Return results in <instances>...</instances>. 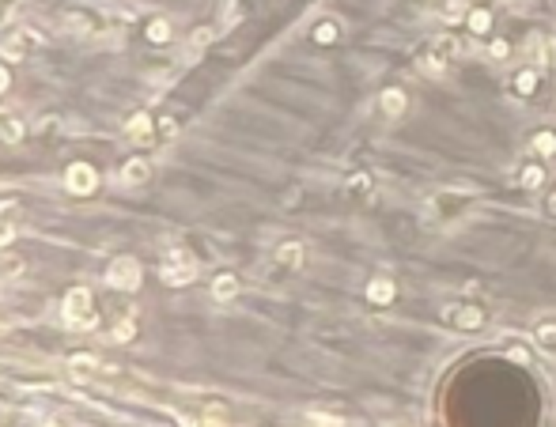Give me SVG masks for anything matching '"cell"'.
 Masks as SVG:
<instances>
[{"label": "cell", "mask_w": 556, "mask_h": 427, "mask_svg": "<svg viewBox=\"0 0 556 427\" xmlns=\"http://www.w3.org/2000/svg\"><path fill=\"white\" fill-rule=\"evenodd\" d=\"M0 140H4V144H19L23 140L19 117H15L12 110H4V106H0Z\"/></svg>", "instance_id": "ba28073f"}, {"label": "cell", "mask_w": 556, "mask_h": 427, "mask_svg": "<svg viewBox=\"0 0 556 427\" xmlns=\"http://www.w3.org/2000/svg\"><path fill=\"white\" fill-rule=\"evenodd\" d=\"M367 303L371 306H390L393 303V284H390V280H386V276L371 280V284H367Z\"/></svg>", "instance_id": "52a82bcc"}, {"label": "cell", "mask_w": 556, "mask_h": 427, "mask_svg": "<svg viewBox=\"0 0 556 427\" xmlns=\"http://www.w3.org/2000/svg\"><path fill=\"white\" fill-rule=\"evenodd\" d=\"M519 182L526 185V189H537V185L545 182V171H541V167H526V171L519 174Z\"/></svg>", "instance_id": "44dd1931"}, {"label": "cell", "mask_w": 556, "mask_h": 427, "mask_svg": "<svg viewBox=\"0 0 556 427\" xmlns=\"http://www.w3.org/2000/svg\"><path fill=\"white\" fill-rule=\"evenodd\" d=\"M277 265H284V269H299L303 265V243H284L277 249Z\"/></svg>", "instance_id": "8fae6325"}, {"label": "cell", "mask_w": 556, "mask_h": 427, "mask_svg": "<svg viewBox=\"0 0 556 427\" xmlns=\"http://www.w3.org/2000/svg\"><path fill=\"white\" fill-rule=\"evenodd\" d=\"M378 106H382L386 117H401L409 110V95L401 91V87H386V91L378 95Z\"/></svg>", "instance_id": "8992f818"}, {"label": "cell", "mask_w": 556, "mask_h": 427, "mask_svg": "<svg viewBox=\"0 0 556 427\" xmlns=\"http://www.w3.org/2000/svg\"><path fill=\"white\" fill-rule=\"evenodd\" d=\"M0 53H4V57H23V53H27V46H23L19 42V38H12V42H4V46H0Z\"/></svg>", "instance_id": "603a6c76"}, {"label": "cell", "mask_w": 556, "mask_h": 427, "mask_svg": "<svg viewBox=\"0 0 556 427\" xmlns=\"http://www.w3.org/2000/svg\"><path fill=\"white\" fill-rule=\"evenodd\" d=\"M72 367H80V370H91V367H95V356H72Z\"/></svg>", "instance_id": "f546056e"}, {"label": "cell", "mask_w": 556, "mask_h": 427, "mask_svg": "<svg viewBox=\"0 0 556 427\" xmlns=\"http://www.w3.org/2000/svg\"><path fill=\"white\" fill-rule=\"evenodd\" d=\"M12 238H15V223H0V249L12 243Z\"/></svg>", "instance_id": "83f0119b"}, {"label": "cell", "mask_w": 556, "mask_h": 427, "mask_svg": "<svg viewBox=\"0 0 556 427\" xmlns=\"http://www.w3.org/2000/svg\"><path fill=\"white\" fill-rule=\"evenodd\" d=\"M549 212L556 216V193H553V197H549Z\"/></svg>", "instance_id": "d6a6232c"}, {"label": "cell", "mask_w": 556, "mask_h": 427, "mask_svg": "<svg viewBox=\"0 0 556 427\" xmlns=\"http://www.w3.org/2000/svg\"><path fill=\"white\" fill-rule=\"evenodd\" d=\"M148 163H144V159L140 155H136V159H129V163L122 167V182L125 185H144V182H148Z\"/></svg>", "instance_id": "30bf717a"}, {"label": "cell", "mask_w": 556, "mask_h": 427, "mask_svg": "<svg viewBox=\"0 0 556 427\" xmlns=\"http://www.w3.org/2000/svg\"><path fill=\"white\" fill-rule=\"evenodd\" d=\"M133 318H125V321H118V325H114V341L118 344H125V341H133Z\"/></svg>", "instance_id": "7402d4cb"}, {"label": "cell", "mask_w": 556, "mask_h": 427, "mask_svg": "<svg viewBox=\"0 0 556 427\" xmlns=\"http://www.w3.org/2000/svg\"><path fill=\"white\" fill-rule=\"evenodd\" d=\"M12 272H23L19 257H0V276H12Z\"/></svg>", "instance_id": "d4e9b609"}, {"label": "cell", "mask_w": 556, "mask_h": 427, "mask_svg": "<svg viewBox=\"0 0 556 427\" xmlns=\"http://www.w3.org/2000/svg\"><path fill=\"white\" fill-rule=\"evenodd\" d=\"M148 38H151L156 46L171 42V23H167V19H151V23H148Z\"/></svg>", "instance_id": "9a60e30c"}, {"label": "cell", "mask_w": 556, "mask_h": 427, "mask_svg": "<svg viewBox=\"0 0 556 427\" xmlns=\"http://www.w3.org/2000/svg\"><path fill=\"white\" fill-rule=\"evenodd\" d=\"M337 35H341V27H337L333 19H326V23H318V27H314V42H322V46L337 42Z\"/></svg>", "instance_id": "4fadbf2b"}, {"label": "cell", "mask_w": 556, "mask_h": 427, "mask_svg": "<svg viewBox=\"0 0 556 427\" xmlns=\"http://www.w3.org/2000/svg\"><path fill=\"white\" fill-rule=\"evenodd\" d=\"M163 284H171V287H185V284H193V276H197V261H193L185 249H174L171 254V261L163 265Z\"/></svg>", "instance_id": "3957f363"}, {"label": "cell", "mask_w": 556, "mask_h": 427, "mask_svg": "<svg viewBox=\"0 0 556 427\" xmlns=\"http://www.w3.org/2000/svg\"><path fill=\"white\" fill-rule=\"evenodd\" d=\"M159 125H163V136H174V129H178V125H174V117H163Z\"/></svg>", "instance_id": "4dcf8cb0"}, {"label": "cell", "mask_w": 556, "mask_h": 427, "mask_svg": "<svg viewBox=\"0 0 556 427\" xmlns=\"http://www.w3.org/2000/svg\"><path fill=\"white\" fill-rule=\"evenodd\" d=\"M507 53H511V46L503 42V38H492V42H488V57H496V61H503Z\"/></svg>", "instance_id": "cb8c5ba5"}, {"label": "cell", "mask_w": 556, "mask_h": 427, "mask_svg": "<svg viewBox=\"0 0 556 427\" xmlns=\"http://www.w3.org/2000/svg\"><path fill=\"white\" fill-rule=\"evenodd\" d=\"M462 12H465V4H462V0H447V8H443V15H447V19H458Z\"/></svg>", "instance_id": "4316f807"}, {"label": "cell", "mask_w": 556, "mask_h": 427, "mask_svg": "<svg viewBox=\"0 0 556 427\" xmlns=\"http://www.w3.org/2000/svg\"><path fill=\"white\" fill-rule=\"evenodd\" d=\"M534 50H537V61L541 64H556V35L545 38V42H534Z\"/></svg>", "instance_id": "d6986e66"}, {"label": "cell", "mask_w": 556, "mask_h": 427, "mask_svg": "<svg viewBox=\"0 0 556 427\" xmlns=\"http://www.w3.org/2000/svg\"><path fill=\"white\" fill-rule=\"evenodd\" d=\"M129 140H136V144H144V140H151V133H156V129H151V117L148 114H136L133 122H129Z\"/></svg>", "instance_id": "7c38bea8"}, {"label": "cell", "mask_w": 556, "mask_h": 427, "mask_svg": "<svg viewBox=\"0 0 556 427\" xmlns=\"http://www.w3.org/2000/svg\"><path fill=\"white\" fill-rule=\"evenodd\" d=\"M470 30H473V35H488V30H492V15H488L485 8L470 12Z\"/></svg>", "instance_id": "5bb4252c"}, {"label": "cell", "mask_w": 556, "mask_h": 427, "mask_svg": "<svg viewBox=\"0 0 556 427\" xmlns=\"http://www.w3.org/2000/svg\"><path fill=\"white\" fill-rule=\"evenodd\" d=\"M212 295L220 303L235 299V295H239V276H235V272H220V276L212 280Z\"/></svg>", "instance_id": "9c48e42d"}, {"label": "cell", "mask_w": 556, "mask_h": 427, "mask_svg": "<svg viewBox=\"0 0 556 427\" xmlns=\"http://www.w3.org/2000/svg\"><path fill=\"white\" fill-rule=\"evenodd\" d=\"M534 336H537L541 348H556V321H541V325L534 329Z\"/></svg>", "instance_id": "ac0fdd59"}, {"label": "cell", "mask_w": 556, "mask_h": 427, "mask_svg": "<svg viewBox=\"0 0 556 427\" xmlns=\"http://www.w3.org/2000/svg\"><path fill=\"white\" fill-rule=\"evenodd\" d=\"M64 185H68L72 193H80V197H87V193H95V185H99V174H95L91 163H72L68 171H64Z\"/></svg>", "instance_id": "277c9868"}, {"label": "cell", "mask_w": 556, "mask_h": 427, "mask_svg": "<svg viewBox=\"0 0 556 427\" xmlns=\"http://www.w3.org/2000/svg\"><path fill=\"white\" fill-rule=\"evenodd\" d=\"M8 84H12V76H8V68L0 64V91H8Z\"/></svg>", "instance_id": "1f68e13d"}, {"label": "cell", "mask_w": 556, "mask_h": 427, "mask_svg": "<svg viewBox=\"0 0 556 427\" xmlns=\"http://www.w3.org/2000/svg\"><path fill=\"white\" fill-rule=\"evenodd\" d=\"M534 151H537L541 159H553V155H556V136H553V133H537V136H534Z\"/></svg>", "instance_id": "2e32d148"}, {"label": "cell", "mask_w": 556, "mask_h": 427, "mask_svg": "<svg viewBox=\"0 0 556 427\" xmlns=\"http://www.w3.org/2000/svg\"><path fill=\"white\" fill-rule=\"evenodd\" d=\"M64 321H68L72 329H91L95 321H99V314H95V299L87 287H72L68 295H64Z\"/></svg>", "instance_id": "6da1fadb"}, {"label": "cell", "mask_w": 556, "mask_h": 427, "mask_svg": "<svg viewBox=\"0 0 556 427\" xmlns=\"http://www.w3.org/2000/svg\"><path fill=\"white\" fill-rule=\"evenodd\" d=\"M443 68H447V64H443V57H439V53H432V57H424V72H428V76H439Z\"/></svg>", "instance_id": "484cf974"}, {"label": "cell", "mask_w": 556, "mask_h": 427, "mask_svg": "<svg viewBox=\"0 0 556 427\" xmlns=\"http://www.w3.org/2000/svg\"><path fill=\"white\" fill-rule=\"evenodd\" d=\"M208 42H212V30H208V27H201V30H193V42H189V53H185V57H197V53H201V46H208Z\"/></svg>", "instance_id": "ffe728a7"}, {"label": "cell", "mask_w": 556, "mask_h": 427, "mask_svg": "<svg viewBox=\"0 0 556 427\" xmlns=\"http://www.w3.org/2000/svg\"><path fill=\"white\" fill-rule=\"evenodd\" d=\"M443 318H447L450 325H458V329H481V325H485V314H481V306L447 303V306H443Z\"/></svg>", "instance_id": "5b68a950"}, {"label": "cell", "mask_w": 556, "mask_h": 427, "mask_svg": "<svg viewBox=\"0 0 556 427\" xmlns=\"http://www.w3.org/2000/svg\"><path fill=\"white\" fill-rule=\"evenodd\" d=\"M507 359H511V363H522V367H526V363H530V352H526V348H511V352H507Z\"/></svg>", "instance_id": "f1b7e54d"}, {"label": "cell", "mask_w": 556, "mask_h": 427, "mask_svg": "<svg viewBox=\"0 0 556 427\" xmlns=\"http://www.w3.org/2000/svg\"><path fill=\"white\" fill-rule=\"evenodd\" d=\"M515 91H519V95H534L537 91V72L534 68L519 72V76H515Z\"/></svg>", "instance_id": "e0dca14e"}, {"label": "cell", "mask_w": 556, "mask_h": 427, "mask_svg": "<svg viewBox=\"0 0 556 427\" xmlns=\"http://www.w3.org/2000/svg\"><path fill=\"white\" fill-rule=\"evenodd\" d=\"M106 284L118 292H136L140 287V261L136 257H114L106 265Z\"/></svg>", "instance_id": "7a4b0ae2"}]
</instances>
